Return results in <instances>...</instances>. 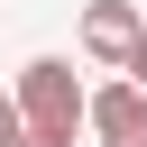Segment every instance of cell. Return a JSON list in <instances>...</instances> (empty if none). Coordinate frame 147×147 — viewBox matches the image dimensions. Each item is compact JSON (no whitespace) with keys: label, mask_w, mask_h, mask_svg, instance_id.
<instances>
[{"label":"cell","mask_w":147,"mask_h":147,"mask_svg":"<svg viewBox=\"0 0 147 147\" xmlns=\"http://www.w3.org/2000/svg\"><path fill=\"white\" fill-rule=\"evenodd\" d=\"M119 74H129V83L147 92V28H138V46H129V64H119Z\"/></svg>","instance_id":"5b68a950"},{"label":"cell","mask_w":147,"mask_h":147,"mask_svg":"<svg viewBox=\"0 0 147 147\" xmlns=\"http://www.w3.org/2000/svg\"><path fill=\"white\" fill-rule=\"evenodd\" d=\"M18 147H74V138H37V129H28V138H18Z\"/></svg>","instance_id":"8992f818"},{"label":"cell","mask_w":147,"mask_h":147,"mask_svg":"<svg viewBox=\"0 0 147 147\" xmlns=\"http://www.w3.org/2000/svg\"><path fill=\"white\" fill-rule=\"evenodd\" d=\"M83 129L101 138V147H147V92L119 74V83H101V92H83Z\"/></svg>","instance_id":"7a4b0ae2"},{"label":"cell","mask_w":147,"mask_h":147,"mask_svg":"<svg viewBox=\"0 0 147 147\" xmlns=\"http://www.w3.org/2000/svg\"><path fill=\"white\" fill-rule=\"evenodd\" d=\"M18 129H37V138H74L83 129V83H74V64L64 55H37V64H18Z\"/></svg>","instance_id":"6da1fadb"},{"label":"cell","mask_w":147,"mask_h":147,"mask_svg":"<svg viewBox=\"0 0 147 147\" xmlns=\"http://www.w3.org/2000/svg\"><path fill=\"white\" fill-rule=\"evenodd\" d=\"M138 28H147L138 0H92V9H83V55H92V64H129Z\"/></svg>","instance_id":"3957f363"},{"label":"cell","mask_w":147,"mask_h":147,"mask_svg":"<svg viewBox=\"0 0 147 147\" xmlns=\"http://www.w3.org/2000/svg\"><path fill=\"white\" fill-rule=\"evenodd\" d=\"M18 138H28V129H18V101L0 92V147H18Z\"/></svg>","instance_id":"277c9868"}]
</instances>
